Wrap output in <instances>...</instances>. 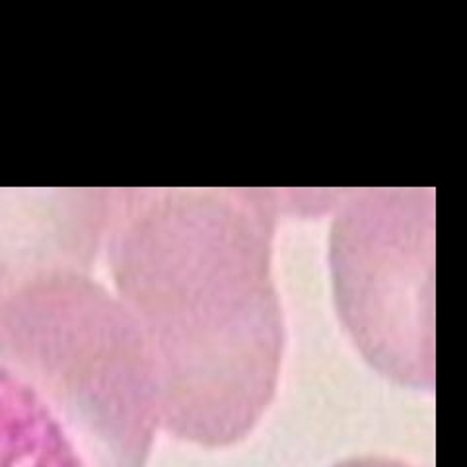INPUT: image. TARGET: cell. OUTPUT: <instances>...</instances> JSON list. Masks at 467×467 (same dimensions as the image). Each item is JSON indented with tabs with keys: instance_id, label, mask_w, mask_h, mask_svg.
<instances>
[{
	"instance_id": "2",
	"label": "cell",
	"mask_w": 467,
	"mask_h": 467,
	"mask_svg": "<svg viewBox=\"0 0 467 467\" xmlns=\"http://www.w3.org/2000/svg\"><path fill=\"white\" fill-rule=\"evenodd\" d=\"M0 362L49 401L88 467H144L160 424L150 351L86 273L39 275L0 304Z\"/></svg>"
},
{
	"instance_id": "3",
	"label": "cell",
	"mask_w": 467,
	"mask_h": 467,
	"mask_svg": "<svg viewBox=\"0 0 467 467\" xmlns=\"http://www.w3.org/2000/svg\"><path fill=\"white\" fill-rule=\"evenodd\" d=\"M434 193L370 189L345 202L331 232L337 308L379 374L434 388Z\"/></svg>"
},
{
	"instance_id": "1",
	"label": "cell",
	"mask_w": 467,
	"mask_h": 467,
	"mask_svg": "<svg viewBox=\"0 0 467 467\" xmlns=\"http://www.w3.org/2000/svg\"><path fill=\"white\" fill-rule=\"evenodd\" d=\"M269 189L115 191L107 255L119 300L146 339L160 424L226 446L257 424L277 388L284 331Z\"/></svg>"
},
{
	"instance_id": "5",
	"label": "cell",
	"mask_w": 467,
	"mask_h": 467,
	"mask_svg": "<svg viewBox=\"0 0 467 467\" xmlns=\"http://www.w3.org/2000/svg\"><path fill=\"white\" fill-rule=\"evenodd\" d=\"M0 467H88L49 401L0 362Z\"/></svg>"
},
{
	"instance_id": "4",
	"label": "cell",
	"mask_w": 467,
	"mask_h": 467,
	"mask_svg": "<svg viewBox=\"0 0 467 467\" xmlns=\"http://www.w3.org/2000/svg\"><path fill=\"white\" fill-rule=\"evenodd\" d=\"M115 191H0V304L53 271L86 273L105 241Z\"/></svg>"
},
{
	"instance_id": "6",
	"label": "cell",
	"mask_w": 467,
	"mask_h": 467,
	"mask_svg": "<svg viewBox=\"0 0 467 467\" xmlns=\"http://www.w3.org/2000/svg\"><path fill=\"white\" fill-rule=\"evenodd\" d=\"M335 467H411L395 459H384V457H358V459H347Z\"/></svg>"
}]
</instances>
